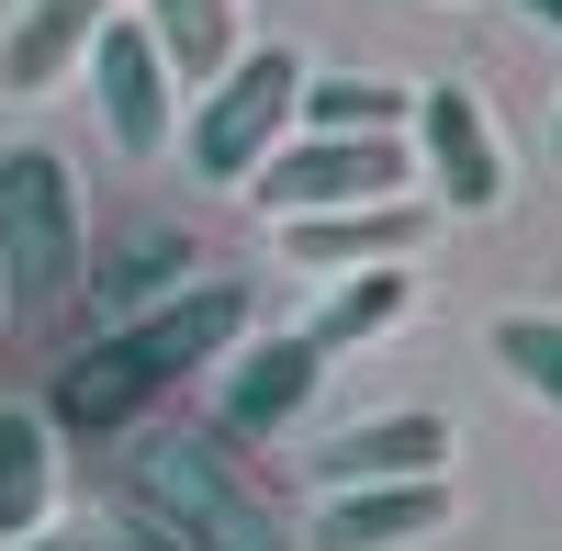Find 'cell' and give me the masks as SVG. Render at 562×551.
<instances>
[{
	"label": "cell",
	"instance_id": "11",
	"mask_svg": "<svg viewBox=\"0 0 562 551\" xmlns=\"http://www.w3.org/2000/svg\"><path fill=\"white\" fill-rule=\"evenodd\" d=\"M416 237H428V203H338V214H293L281 225V248H293L304 270H394V259H416Z\"/></svg>",
	"mask_w": 562,
	"mask_h": 551
},
{
	"label": "cell",
	"instance_id": "17",
	"mask_svg": "<svg viewBox=\"0 0 562 551\" xmlns=\"http://www.w3.org/2000/svg\"><path fill=\"white\" fill-rule=\"evenodd\" d=\"M495 372L540 405H562V315H495Z\"/></svg>",
	"mask_w": 562,
	"mask_h": 551
},
{
	"label": "cell",
	"instance_id": "18",
	"mask_svg": "<svg viewBox=\"0 0 562 551\" xmlns=\"http://www.w3.org/2000/svg\"><path fill=\"white\" fill-rule=\"evenodd\" d=\"M180 259H192L180 237H135L124 259H102V270H90V282H102V315H135V304L180 293Z\"/></svg>",
	"mask_w": 562,
	"mask_h": 551
},
{
	"label": "cell",
	"instance_id": "19",
	"mask_svg": "<svg viewBox=\"0 0 562 551\" xmlns=\"http://www.w3.org/2000/svg\"><path fill=\"white\" fill-rule=\"evenodd\" d=\"M102 540H113V551H192L180 529H158L147 507H124V495H113V518H102Z\"/></svg>",
	"mask_w": 562,
	"mask_h": 551
},
{
	"label": "cell",
	"instance_id": "5",
	"mask_svg": "<svg viewBox=\"0 0 562 551\" xmlns=\"http://www.w3.org/2000/svg\"><path fill=\"white\" fill-rule=\"evenodd\" d=\"M394 192H416V147L405 135H281V147L248 169V203L259 214H338V203H394Z\"/></svg>",
	"mask_w": 562,
	"mask_h": 551
},
{
	"label": "cell",
	"instance_id": "10",
	"mask_svg": "<svg viewBox=\"0 0 562 551\" xmlns=\"http://www.w3.org/2000/svg\"><path fill=\"white\" fill-rule=\"evenodd\" d=\"M461 518L450 473H416V484H349L315 507V551H416Z\"/></svg>",
	"mask_w": 562,
	"mask_h": 551
},
{
	"label": "cell",
	"instance_id": "3",
	"mask_svg": "<svg viewBox=\"0 0 562 551\" xmlns=\"http://www.w3.org/2000/svg\"><path fill=\"white\" fill-rule=\"evenodd\" d=\"M124 507H147L158 529H180L192 551H293V529L270 518V495L225 462L214 439H180V428H147L124 462Z\"/></svg>",
	"mask_w": 562,
	"mask_h": 551
},
{
	"label": "cell",
	"instance_id": "2",
	"mask_svg": "<svg viewBox=\"0 0 562 551\" xmlns=\"http://www.w3.org/2000/svg\"><path fill=\"white\" fill-rule=\"evenodd\" d=\"M90 293V225L57 147H0V327H57Z\"/></svg>",
	"mask_w": 562,
	"mask_h": 551
},
{
	"label": "cell",
	"instance_id": "16",
	"mask_svg": "<svg viewBox=\"0 0 562 551\" xmlns=\"http://www.w3.org/2000/svg\"><path fill=\"white\" fill-rule=\"evenodd\" d=\"M147 34H158L169 79H180V90H203V79L248 45V0H147Z\"/></svg>",
	"mask_w": 562,
	"mask_h": 551
},
{
	"label": "cell",
	"instance_id": "12",
	"mask_svg": "<svg viewBox=\"0 0 562 551\" xmlns=\"http://www.w3.org/2000/svg\"><path fill=\"white\" fill-rule=\"evenodd\" d=\"M113 12H124V0H23L12 34H0V79H12V90H57Z\"/></svg>",
	"mask_w": 562,
	"mask_h": 551
},
{
	"label": "cell",
	"instance_id": "8",
	"mask_svg": "<svg viewBox=\"0 0 562 551\" xmlns=\"http://www.w3.org/2000/svg\"><path fill=\"white\" fill-rule=\"evenodd\" d=\"M214 372H225V383H214V417H225V439H281V428H293L304 405L326 394V349H315L304 327H270V338L248 327L237 349L214 360Z\"/></svg>",
	"mask_w": 562,
	"mask_h": 551
},
{
	"label": "cell",
	"instance_id": "13",
	"mask_svg": "<svg viewBox=\"0 0 562 551\" xmlns=\"http://www.w3.org/2000/svg\"><path fill=\"white\" fill-rule=\"evenodd\" d=\"M405 113H416V90L371 68H304V102H293L304 135H405Z\"/></svg>",
	"mask_w": 562,
	"mask_h": 551
},
{
	"label": "cell",
	"instance_id": "1",
	"mask_svg": "<svg viewBox=\"0 0 562 551\" xmlns=\"http://www.w3.org/2000/svg\"><path fill=\"white\" fill-rule=\"evenodd\" d=\"M248 327H259V315H248V282H180V293H158V304H135V315H113V327L57 372V417H45V428L124 439L158 394H180L192 372H214Z\"/></svg>",
	"mask_w": 562,
	"mask_h": 551
},
{
	"label": "cell",
	"instance_id": "15",
	"mask_svg": "<svg viewBox=\"0 0 562 551\" xmlns=\"http://www.w3.org/2000/svg\"><path fill=\"white\" fill-rule=\"evenodd\" d=\"M57 518V428L34 405H0V540Z\"/></svg>",
	"mask_w": 562,
	"mask_h": 551
},
{
	"label": "cell",
	"instance_id": "20",
	"mask_svg": "<svg viewBox=\"0 0 562 551\" xmlns=\"http://www.w3.org/2000/svg\"><path fill=\"white\" fill-rule=\"evenodd\" d=\"M0 551H113L102 529H57V518H45V529H23V540H0Z\"/></svg>",
	"mask_w": 562,
	"mask_h": 551
},
{
	"label": "cell",
	"instance_id": "7",
	"mask_svg": "<svg viewBox=\"0 0 562 551\" xmlns=\"http://www.w3.org/2000/svg\"><path fill=\"white\" fill-rule=\"evenodd\" d=\"M405 147H416V180H428L450 214H495V203H506V147H495V124H484V102H473L461 79L416 90Z\"/></svg>",
	"mask_w": 562,
	"mask_h": 551
},
{
	"label": "cell",
	"instance_id": "6",
	"mask_svg": "<svg viewBox=\"0 0 562 551\" xmlns=\"http://www.w3.org/2000/svg\"><path fill=\"white\" fill-rule=\"evenodd\" d=\"M90 102H102V135L124 158H169L180 147V79H169V57H158V34L135 23V12H113L102 34H90Z\"/></svg>",
	"mask_w": 562,
	"mask_h": 551
},
{
	"label": "cell",
	"instance_id": "4",
	"mask_svg": "<svg viewBox=\"0 0 562 551\" xmlns=\"http://www.w3.org/2000/svg\"><path fill=\"white\" fill-rule=\"evenodd\" d=\"M293 102H304V57L293 45H237L192 102H180V147L214 192H248V169L293 135Z\"/></svg>",
	"mask_w": 562,
	"mask_h": 551
},
{
	"label": "cell",
	"instance_id": "22",
	"mask_svg": "<svg viewBox=\"0 0 562 551\" xmlns=\"http://www.w3.org/2000/svg\"><path fill=\"white\" fill-rule=\"evenodd\" d=\"M551 158H562V113H551Z\"/></svg>",
	"mask_w": 562,
	"mask_h": 551
},
{
	"label": "cell",
	"instance_id": "9",
	"mask_svg": "<svg viewBox=\"0 0 562 551\" xmlns=\"http://www.w3.org/2000/svg\"><path fill=\"white\" fill-rule=\"evenodd\" d=\"M326 495H349V484H416V473H450V417H428V405H394V417H360L338 439H315V462H304Z\"/></svg>",
	"mask_w": 562,
	"mask_h": 551
},
{
	"label": "cell",
	"instance_id": "14",
	"mask_svg": "<svg viewBox=\"0 0 562 551\" xmlns=\"http://www.w3.org/2000/svg\"><path fill=\"white\" fill-rule=\"evenodd\" d=\"M405 315H416V282H405V259H394V270H338L304 338H315L326 360H338V349H371V338H394Z\"/></svg>",
	"mask_w": 562,
	"mask_h": 551
},
{
	"label": "cell",
	"instance_id": "21",
	"mask_svg": "<svg viewBox=\"0 0 562 551\" xmlns=\"http://www.w3.org/2000/svg\"><path fill=\"white\" fill-rule=\"evenodd\" d=\"M518 12H529V23H540V34H562V0H518Z\"/></svg>",
	"mask_w": 562,
	"mask_h": 551
}]
</instances>
